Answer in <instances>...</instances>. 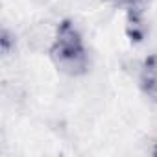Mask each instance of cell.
Instances as JSON below:
<instances>
[{"label": "cell", "mask_w": 157, "mask_h": 157, "mask_svg": "<svg viewBox=\"0 0 157 157\" xmlns=\"http://www.w3.org/2000/svg\"><path fill=\"white\" fill-rule=\"evenodd\" d=\"M48 54L56 68L63 74L82 76L89 68V54L83 37L70 19H65L57 24Z\"/></svg>", "instance_id": "obj_1"}, {"label": "cell", "mask_w": 157, "mask_h": 157, "mask_svg": "<svg viewBox=\"0 0 157 157\" xmlns=\"http://www.w3.org/2000/svg\"><path fill=\"white\" fill-rule=\"evenodd\" d=\"M139 87L151 102H157V54L144 57L139 70Z\"/></svg>", "instance_id": "obj_2"}, {"label": "cell", "mask_w": 157, "mask_h": 157, "mask_svg": "<svg viewBox=\"0 0 157 157\" xmlns=\"http://www.w3.org/2000/svg\"><path fill=\"white\" fill-rule=\"evenodd\" d=\"M126 33L131 43H140L146 35V24H144V0L128 6L126 13Z\"/></svg>", "instance_id": "obj_3"}, {"label": "cell", "mask_w": 157, "mask_h": 157, "mask_svg": "<svg viewBox=\"0 0 157 157\" xmlns=\"http://www.w3.org/2000/svg\"><path fill=\"white\" fill-rule=\"evenodd\" d=\"M0 48H2V54L4 56H10L11 50L15 48V35L8 28H4L2 30V35H0Z\"/></svg>", "instance_id": "obj_4"}, {"label": "cell", "mask_w": 157, "mask_h": 157, "mask_svg": "<svg viewBox=\"0 0 157 157\" xmlns=\"http://www.w3.org/2000/svg\"><path fill=\"white\" fill-rule=\"evenodd\" d=\"M153 155H157V142H155V148H153Z\"/></svg>", "instance_id": "obj_5"}]
</instances>
